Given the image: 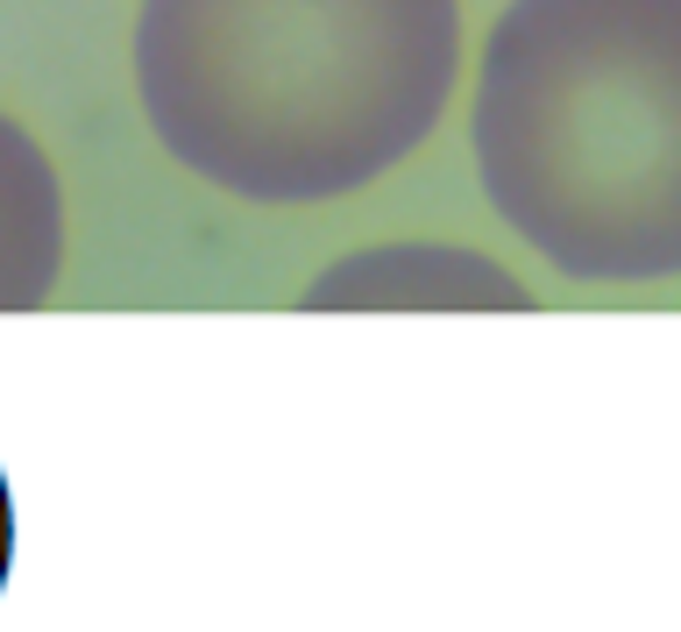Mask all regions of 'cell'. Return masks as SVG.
Here are the masks:
<instances>
[{
    "label": "cell",
    "mask_w": 681,
    "mask_h": 632,
    "mask_svg": "<svg viewBox=\"0 0 681 632\" xmlns=\"http://www.w3.org/2000/svg\"><path fill=\"white\" fill-rule=\"evenodd\" d=\"M128 50L171 163L249 206H320L441 128L462 0H143Z\"/></svg>",
    "instance_id": "obj_1"
},
{
    "label": "cell",
    "mask_w": 681,
    "mask_h": 632,
    "mask_svg": "<svg viewBox=\"0 0 681 632\" xmlns=\"http://www.w3.org/2000/svg\"><path fill=\"white\" fill-rule=\"evenodd\" d=\"M468 149L490 214L561 278H681V0H511Z\"/></svg>",
    "instance_id": "obj_2"
},
{
    "label": "cell",
    "mask_w": 681,
    "mask_h": 632,
    "mask_svg": "<svg viewBox=\"0 0 681 632\" xmlns=\"http://www.w3.org/2000/svg\"><path fill=\"white\" fill-rule=\"evenodd\" d=\"M306 313H533V292L497 256L462 242H376L327 263Z\"/></svg>",
    "instance_id": "obj_3"
},
{
    "label": "cell",
    "mask_w": 681,
    "mask_h": 632,
    "mask_svg": "<svg viewBox=\"0 0 681 632\" xmlns=\"http://www.w3.org/2000/svg\"><path fill=\"white\" fill-rule=\"evenodd\" d=\"M65 278V185L50 149L0 114V313L50 306Z\"/></svg>",
    "instance_id": "obj_4"
}]
</instances>
